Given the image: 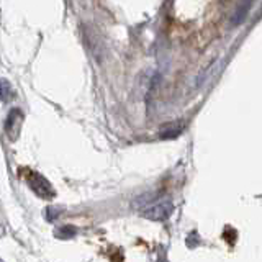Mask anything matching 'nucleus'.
Masks as SVG:
<instances>
[{
    "mask_svg": "<svg viewBox=\"0 0 262 262\" xmlns=\"http://www.w3.org/2000/svg\"><path fill=\"white\" fill-rule=\"evenodd\" d=\"M133 207L141 211V215L152 221H164L170 216L174 205L169 196H156L152 193H144L133 202Z\"/></svg>",
    "mask_w": 262,
    "mask_h": 262,
    "instance_id": "f257e3e1",
    "label": "nucleus"
},
{
    "mask_svg": "<svg viewBox=\"0 0 262 262\" xmlns=\"http://www.w3.org/2000/svg\"><path fill=\"white\" fill-rule=\"evenodd\" d=\"M184 128H185V123L182 120L166 123V125H162L159 129V138L161 139H174L182 133Z\"/></svg>",
    "mask_w": 262,
    "mask_h": 262,
    "instance_id": "7ed1b4c3",
    "label": "nucleus"
},
{
    "mask_svg": "<svg viewBox=\"0 0 262 262\" xmlns=\"http://www.w3.org/2000/svg\"><path fill=\"white\" fill-rule=\"evenodd\" d=\"M27 182L31 187V190L36 195H39L41 199H53L54 196V190L51 184H49L41 174H38V172L27 170Z\"/></svg>",
    "mask_w": 262,
    "mask_h": 262,
    "instance_id": "f03ea898",
    "label": "nucleus"
},
{
    "mask_svg": "<svg viewBox=\"0 0 262 262\" xmlns=\"http://www.w3.org/2000/svg\"><path fill=\"white\" fill-rule=\"evenodd\" d=\"M21 121H23V115H21V112H20L18 108L12 110L10 115H8V118H7V123H5V129H7L8 136H12V129L15 131V135L18 133Z\"/></svg>",
    "mask_w": 262,
    "mask_h": 262,
    "instance_id": "20e7f679",
    "label": "nucleus"
},
{
    "mask_svg": "<svg viewBox=\"0 0 262 262\" xmlns=\"http://www.w3.org/2000/svg\"><path fill=\"white\" fill-rule=\"evenodd\" d=\"M249 7H251L249 2H243V4L237 5V10L234 12V16H233V20H231V25H233V27H236V25H239V23L244 20V16L248 15Z\"/></svg>",
    "mask_w": 262,
    "mask_h": 262,
    "instance_id": "39448f33",
    "label": "nucleus"
}]
</instances>
